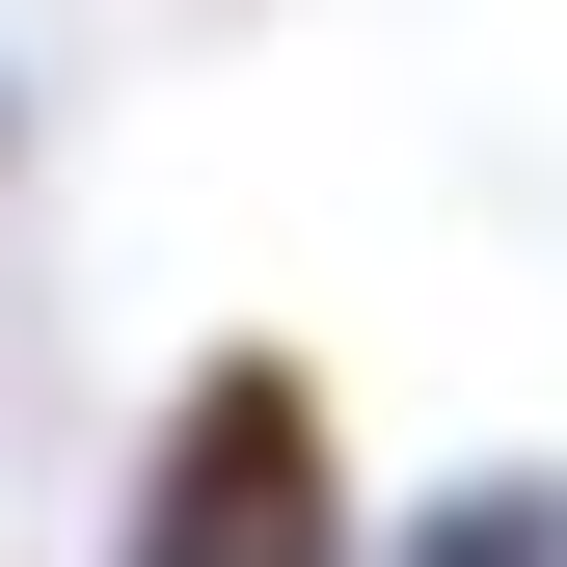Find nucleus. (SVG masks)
<instances>
[{"label": "nucleus", "instance_id": "f03ea898", "mask_svg": "<svg viewBox=\"0 0 567 567\" xmlns=\"http://www.w3.org/2000/svg\"><path fill=\"white\" fill-rule=\"evenodd\" d=\"M405 567H567V486H433V540Z\"/></svg>", "mask_w": 567, "mask_h": 567}, {"label": "nucleus", "instance_id": "f257e3e1", "mask_svg": "<svg viewBox=\"0 0 567 567\" xmlns=\"http://www.w3.org/2000/svg\"><path fill=\"white\" fill-rule=\"evenodd\" d=\"M109 567H351V433L298 351H217V379L163 405V460H135V540Z\"/></svg>", "mask_w": 567, "mask_h": 567}]
</instances>
